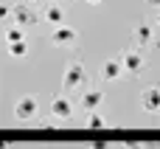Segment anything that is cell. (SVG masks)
I'll return each mask as SVG.
<instances>
[{"instance_id":"obj_6","label":"cell","mask_w":160,"mask_h":149,"mask_svg":"<svg viewBox=\"0 0 160 149\" xmlns=\"http://www.w3.org/2000/svg\"><path fill=\"white\" fill-rule=\"evenodd\" d=\"M73 101L68 99V96H53L51 99V118H56V121H68V118H73Z\"/></svg>"},{"instance_id":"obj_12","label":"cell","mask_w":160,"mask_h":149,"mask_svg":"<svg viewBox=\"0 0 160 149\" xmlns=\"http://www.w3.org/2000/svg\"><path fill=\"white\" fill-rule=\"evenodd\" d=\"M6 51L11 59H25L28 56V39H17V42H6Z\"/></svg>"},{"instance_id":"obj_20","label":"cell","mask_w":160,"mask_h":149,"mask_svg":"<svg viewBox=\"0 0 160 149\" xmlns=\"http://www.w3.org/2000/svg\"><path fill=\"white\" fill-rule=\"evenodd\" d=\"M84 3H90V6H96V3H101V0H84Z\"/></svg>"},{"instance_id":"obj_10","label":"cell","mask_w":160,"mask_h":149,"mask_svg":"<svg viewBox=\"0 0 160 149\" xmlns=\"http://www.w3.org/2000/svg\"><path fill=\"white\" fill-rule=\"evenodd\" d=\"M121 76H124L121 59H107V62L101 65V79H104V82H115V79H121Z\"/></svg>"},{"instance_id":"obj_22","label":"cell","mask_w":160,"mask_h":149,"mask_svg":"<svg viewBox=\"0 0 160 149\" xmlns=\"http://www.w3.org/2000/svg\"><path fill=\"white\" fill-rule=\"evenodd\" d=\"M51 3H59V0H51Z\"/></svg>"},{"instance_id":"obj_11","label":"cell","mask_w":160,"mask_h":149,"mask_svg":"<svg viewBox=\"0 0 160 149\" xmlns=\"http://www.w3.org/2000/svg\"><path fill=\"white\" fill-rule=\"evenodd\" d=\"M39 17L56 28V25H62V20H65V11H62V6H59V3H48V8H45Z\"/></svg>"},{"instance_id":"obj_15","label":"cell","mask_w":160,"mask_h":149,"mask_svg":"<svg viewBox=\"0 0 160 149\" xmlns=\"http://www.w3.org/2000/svg\"><path fill=\"white\" fill-rule=\"evenodd\" d=\"M11 17V6H6V3H0V23H6Z\"/></svg>"},{"instance_id":"obj_9","label":"cell","mask_w":160,"mask_h":149,"mask_svg":"<svg viewBox=\"0 0 160 149\" xmlns=\"http://www.w3.org/2000/svg\"><path fill=\"white\" fill-rule=\"evenodd\" d=\"M101 104H104V90H98V87L84 90V96H82V110H84V113H93V110H98Z\"/></svg>"},{"instance_id":"obj_14","label":"cell","mask_w":160,"mask_h":149,"mask_svg":"<svg viewBox=\"0 0 160 149\" xmlns=\"http://www.w3.org/2000/svg\"><path fill=\"white\" fill-rule=\"evenodd\" d=\"M17 39H25V34H22V28H17V25H11V28H6V42H17Z\"/></svg>"},{"instance_id":"obj_13","label":"cell","mask_w":160,"mask_h":149,"mask_svg":"<svg viewBox=\"0 0 160 149\" xmlns=\"http://www.w3.org/2000/svg\"><path fill=\"white\" fill-rule=\"evenodd\" d=\"M107 121H104V116L98 113V110H93V113H87V130H101Z\"/></svg>"},{"instance_id":"obj_1","label":"cell","mask_w":160,"mask_h":149,"mask_svg":"<svg viewBox=\"0 0 160 149\" xmlns=\"http://www.w3.org/2000/svg\"><path fill=\"white\" fill-rule=\"evenodd\" d=\"M87 82H90V79H87L84 65H82V62H70L68 70H65V76H62V87H65V90H82Z\"/></svg>"},{"instance_id":"obj_17","label":"cell","mask_w":160,"mask_h":149,"mask_svg":"<svg viewBox=\"0 0 160 149\" xmlns=\"http://www.w3.org/2000/svg\"><path fill=\"white\" fill-rule=\"evenodd\" d=\"M146 6H152V8H160V0H146Z\"/></svg>"},{"instance_id":"obj_2","label":"cell","mask_w":160,"mask_h":149,"mask_svg":"<svg viewBox=\"0 0 160 149\" xmlns=\"http://www.w3.org/2000/svg\"><path fill=\"white\" fill-rule=\"evenodd\" d=\"M11 20H14L17 28H34L42 17H39L28 3H17V6H11Z\"/></svg>"},{"instance_id":"obj_21","label":"cell","mask_w":160,"mask_h":149,"mask_svg":"<svg viewBox=\"0 0 160 149\" xmlns=\"http://www.w3.org/2000/svg\"><path fill=\"white\" fill-rule=\"evenodd\" d=\"M22 3H28V6H34V3H37V0H22Z\"/></svg>"},{"instance_id":"obj_3","label":"cell","mask_w":160,"mask_h":149,"mask_svg":"<svg viewBox=\"0 0 160 149\" xmlns=\"http://www.w3.org/2000/svg\"><path fill=\"white\" fill-rule=\"evenodd\" d=\"M118 59H121L124 73H132V76H135V73H141V70L146 68V56H143V51H141V48H127Z\"/></svg>"},{"instance_id":"obj_19","label":"cell","mask_w":160,"mask_h":149,"mask_svg":"<svg viewBox=\"0 0 160 149\" xmlns=\"http://www.w3.org/2000/svg\"><path fill=\"white\" fill-rule=\"evenodd\" d=\"M155 25H160V8H158V17H155Z\"/></svg>"},{"instance_id":"obj_5","label":"cell","mask_w":160,"mask_h":149,"mask_svg":"<svg viewBox=\"0 0 160 149\" xmlns=\"http://www.w3.org/2000/svg\"><path fill=\"white\" fill-rule=\"evenodd\" d=\"M79 42V31L70 28V25H56L51 31V45L53 48H73Z\"/></svg>"},{"instance_id":"obj_7","label":"cell","mask_w":160,"mask_h":149,"mask_svg":"<svg viewBox=\"0 0 160 149\" xmlns=\"http://www.w3.org/2000/svg\"><path fill=\"white\" fill-rule=\"evenodd\" d=\"M155 42V28L149 25V23H141V25H135V31H132V48H149Z\"/></svg>"},{"instance_id":"obj_16","label":"cell","mask_w":160,"mask_h":149,"mask_svg":"<svg viewBox=\"0 0 160 149\" xmlns=\"http://www.w3.org/2000/svg\"><path fill=\"white\" fill-rule=\"evenodd\" d=\"M87 149H110V144H107V141H93Z\"/></svg>"},{"instance_id":"obj_4","label":"cell","mask_w":160,"mask_h":149,"mask_svg":"<svg viewBox=\"0 0 160 149\" xmlns=\"http://www.w3.org/2000/svg\"><path fill=\"white\" fill-rule=\"evenodd\" d=\"M39 116V101L34 96H20L14 104V118L17 121H34Z\"/></svg>"},{"instance_id":"obj_8","label":"cell","mask_w":160,"mask_h":149,"mask_svg":"<svg viewBox=\"0 0 160 149\" xmlns=\"http://www.w3.org/2000/svg\"><path fill=\"white\" fill-rule=\"evenodd\" d=\"M141 110L149 113V116L160 113V87H146L141 93Z\"/></svg>"},{"instance_id":"obj_18","label":"cell","mask_w":160,"mask_h":149,"mask_svg":"<svg viewBox=\"0 0 160 149\" xmlns=\"http://www.w3.org/2000/svg\"><path fill=\"white\" fill-rule=\"evenodd\" d=\"M0 149H8V141H3V138H0Z\"/></svg>"}]
</instances>
